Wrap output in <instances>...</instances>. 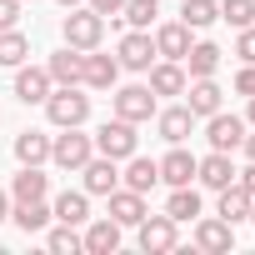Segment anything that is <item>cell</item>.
Returning <instances> with one entry per match:
<instances>
[{
    "mask_svg": "<svg viewBox=\"0 0 255 255\" xmlns=\"http://www.w3.org/2000/svg\"><path fill=\"white\" fill-rule=\"evenodd\" d=\"M45 115H50V125H85V115H90V95H80V85H60V90H50L45 95Z\"/></svg>",
    "mask_w": 255,
    "mask_h": 255,
    "instance_id": "1",
    "label": "cell"
},
{
    "mask_svg": "<svg viewBox=\"0 0 255 255\" xmlns=\"http://www.w3.org/2000/svg\"><path fill=\"white\" fill-rule=\"evenodd\" d=\"M135 145H140L135 125H130V120H120V115H115V120H105L100 130H95V150H100V155H110L115 165H120L125 155H135Z\"/></svg>",
    "mask_w": 255,
    "mask_h": 255,
    "instance_id": "2",
    "label": "cell"
},
{
    "mask_svg": "<svg viewBox=\"0 0 255 255\" xmlns=\"http://www.w3.org/2000/svg\"><path fill=\"white\" fill-rule=\"evenodd\" d=\"M90 155H95V140H90V135H80V125H65V135H55V140H50V160H55L60 170H80Z\"/></svg>",
    "mask_w": 255,
    "mask_h": 255,
    "instance_id": "3",
    "label": "cell"
},
{
    "mask_svg": "<svg viewBox=\"0 0 255 255\" xmlns=\"http://www.w3.org/2000/svg\"><path fill=\"white\" fill-rule=\"evenodd\" d=\"M60 30H65V45H75V50H95V45L105 40V15H95V10H80V5H75V10L65 15V25H60Z\"/></svg>",
    "mask_w": 255,
    "mask_h": 255,
    "instance_id": "4",
    "label": "cell"
},
{
    "mask_svg": "<svg viewBox=\"0 0 255 255\" xmlns=\"http://www.w3.org/2000/svg\"><path fill=\"white\" fill-rule=\"evenodd\" d=\"M135 230H140V250L145 255H165V250L180 245V220H170V215H145Z\"/></svg>",
    "mask_w": 255,
    "mask_h": 255,
    "instance_id": "5",
    "label": "cell"
},
{
    "mask_svg": "<svg viewBox=\"0 0 255 255\" xmlns=\"http://www.w3.org/2000/svg\"><path fill=\"white\" fill-rule=\"evenodd\" d=\"M115 115L130 120V125L150 120V115H155V90H150V85H125V90H115Z\"/></svg>",
    "mask_w": 255,
    "mask_h": 255,
    "instance_id": "6",
    "label": "cell"
},
{
    "mask_svg": "<svg viewBox=\"0 0 255 255\" xmlns=\"http://www.w3.org/2000/svg\"><path fill=\"white\" fill-rule=\"evenodd\" d=\"M50 70L45 65H15V100L20 105H45V95H50Z\"/></svg>",
    "mask_w": 255,
    "mask_h": 255,
    "instance_id": "7",
    "label": "cell"
},
{
    "mask_svg": "<svg viewBox=\"0 0 255 255\" xmlns=\"http://www.w3.org/2000/svg\"><path fill=\"white\" fill-rule=\"evenodd\" d=\"M205 140H210V150H235L245 140V120L240 115H225V110L205 115Z\"/></svg>",
    "mask_w": 255,
    "mask_h": 255,
    "instance_id": "8",
    "label": "cell"
},
{
    "mask_svg": "<svg viewBox=\"0 0 255 255\" xmlns=\"http://www.w3.org/2000/svg\"><path fill=\"white\" fill-rule=\"evenodd\" d=\"M235 165H230V150H210L205 160H195V180L200 185H210V190H225V185H235Z\"/></svg>",
    "mask_w": 255,
    "mask_h": 255,
    "instance_id": "9",
    "label": "cell"
},
{
    "mask_svg": "<svg viewBox=\"0 0 255 255\" xmlns=\"http://www.w3.org/2000/svg\"><path fill=\"white\" fill-rule=\"evenodd\" d=\"M115 60H120V70H150V60H155V40H150L145 30H130V35L120 40Z\"/></svg>",
    "mask_w": 255,
    "mask_h": 255,
    "instance_id": "10",
    "label": "cell"
},
{
    "mask_svg": "<svg viewBox=\"0 0 255 255\" xmlns=\"http://www.w3.org/2000/svg\"><path fill=\"white\" fill-rule=\"evenodd\" d=\"M115 75H120V60H115V55H95V50H85V60H80V85H90V90H110Z\"/></svg>",
    "mask_w": 255,
    "mask_h": 255,
    "instance_id": "11",
    "label": "cell"
},
{
    "mask_svg": "<svg viewBox=\"0 0 255 255\" xmlns=\"http://www.w3.org/2000/svg\"><path fill=\"white\" fill-rule=\"evenodd\" d=\"M195 245H200L205 255H225V250L235 245V225H230V220H220V215H210V220H200V225H195Z\"/></svg>",
    "mask_w": 255,
    "mask_h": 255,
    "instance_id": "12",
    "label": "cell"
},
{
    "mask_svg": "<svg viewBox=\"0 0 255 255\" xmlns=\"http://www.w3.org/2000/svg\"><path fill=\"white\" fill-rule=\"evenodd\" d=\"M105 200H110V220H115V225H140V220H145V195H140V190L115 185Z\"/></svg>",
    "mask_w": 255,
    "mask_h": 255,
    "instance_id": "13",
    "label": "cell"
},
{
    "mask_svg": "<svg viewBox=\"0 0 255 255\" xmlns=\"http://www.w3.org/2000/svg\"><path fill=\"white\" fill-rule=\"evenodd\" d=\"M80 175H85V195H110L115 185H120V170H115V160L110 155H90L85 165H80Z\"/></svg>",
    "mask_w": 255,
    "mask_h": 255,
    "instance_id": "14",
    "label": "cell"
},
{
    "mask_svg": "<svg viewBox=\"0 0 255 255\" xmlns=\"http://www.w3.org/2000/svg\"><path fill=\"white\" fill-rule=\"evenodd\" d=\"M185 95H190V100H185V105H190V115H215L225 90H220L210 75H195V80H185Z\"/></svg>",
    "mask_w": 255,
    "mask_h": 255,
    "instance_id": "15",
    "label": "cell"
},
{
    "mask_svg": "<svg viewBox=\"0 0 255 255\" xmlns=\"http://www.w3.org/2000/svg\"><path fill=\"white\" fill-rule=\"evenodd\" d=\"M155 125H160V135H165L170 145H185L190 130H195V115H190V105H170V110L155 115Z\"/></svg>",
    "mask_w": 255,
    "mask_h": 255,
    "instance_id": "16",
    "label": "cell"
},
{
    "mask_svg": "<svg viewBox=\"0 0 255 255\" xmlns=\"http://www.w3.org/2000/svg\"><path fill=\"white\" fill-rule=\"evenodd\" d=\"M185 50H190V25H185V20H170V25L155 30V55H165V60H185Z\"/></svg>",
    "mask_w": 255,
    "mask_h": 255,
    "instance_id": "17",
    "label": "cell"
},
{
    "mask_svg": "<svg viewBox=\"0 0 255 255\" xmlns=\"http://www.w3.org/2000/svg\"><path fill=\"white\" fill-rule=\"evenodd\" d=\"M125 190H155V180H160V160H145V155H125Z\"/></svg>",
    "mask_w": 255,
    "mask_h": 255,
    "instance_id": "18",
    "label": "cell"
},
{
    "mask_svg": "<svg viewBox=\"0 0 255 255\" xmlns=\"http://www.w3.org/2000/svg\"><path fill=\"white\" fill-rule=\"evenodd\" d=\"M80 60H85V50L65 45V50H55V55L45 60V70H50L55 85H80Z\"/></svg>",
    "mask_w": 255,
    "mask_h": 255,
    "instance_id": "19",
    "label": "cell"
},
{
    "mask_svg": "<svg viewBox=\"0 0 255 255\" xmlns=\"http://www.w3.org/2000/svg\"><path fill=\"white\" fill-rule=\"evenodd\" d=\"M10 220H15L25 235H35V230H45V225L55 220V210H50L45 200H15V205H10Z\"/></svg>",
    "mask_w": 255,
    "mask_h": 255,
    "instance_id": "20",
    "label": "cell"
},
{
    "mask_svg": "<svg viewBox=\"0 0 255 255\" xmlns=\"http://www.w3.org/2000/svg\"><path fill=\"white\" fill-rule=\"evenodd\" d=\"M80 245H85L90 255H115V250H120V225L105 215V220H95V225L80 235Z\"/></svg>",
    "mask_w": 255,
    "mask_h": 255,
    "instance_id": "21",
    "label": "cell"
},
{
    "mask_svg": "<svg viewBox=\"0 0 255 255\" xmlns=\"http://www.w3.org/2000/svg\"><path fill=\"white\" fill-rule=\"evenodd\" d=\"M160 180H165V185H190V180H195V155L180 150V145H170V155L160 160Z\"/></svg>",
    "mask_w": 255,
    "mask_h": 255,
    "instance_id": "22",
    "label": "cell"
},
{
    "mask_svg": "<svg viewBox=\"0 0 255 255\" xmlns=\"http://www.w3.org/2000/svg\"><path fill=\"white\" fill-rule=\"evenodd\" d=\"M50 210H55V220H65V225H85V220H90V195H85V190H60Z\"/></svg>",
    "mask_w": 255,
    "mask_h": 255,
    "instance_id": "23",
    "label": "cell"
},
{
    "mask_svg": "<svg viewBox=\"0 0 255 255\" xmlns=\"http://www.w3.org/2000/svg\"><path fill=\"white\" fill-rule=\"evenodd\" d=\"M150 90H155V95H185V70H180V60L150 65Z\"/></svg>",
    "mask_w": 255,
    "mask_h": 255,
    "instance_id": "24",
    "label": "cell"
},
{
    "mask_svg": "<svg viewBox=\"0 0 255 255\" xmlns=\"http://www.w3.org/2000/svg\"><path fill=\"white\" fill-rule=\"evenodd\" d=\"M10 195H15V200H45V195H50V175H40V165H25V170L10 180Z\"/></svg>",
    "mask_w": 255,
    "mask_h": 255,
    "instance_id": "25",
    "label": "cell"
},
{
    "mask_svg": "<svg viewBox=\"0 0 255 255\" xmlns=\"http://www.w3.org/2000/svg\"><path fill=\"white\" fill-rule=\"evenodd\" d=\"M15 160H20V165H40V160H50V135H40V130H20V135H15Z\"/></svg>",
    "mask_w": 255,
    "mask_h": 255,
    "instance_id": "26",
    "label": "cell"
},
{
    "mask_svg": "<svg viewBox=\"0 0 255 255\" xmlns=\"http://www.w3.org/2000/svg\"><path fill=\"white\" fill-rule=\"evenodd\" d=\"M215 215H220V220H230V225H235V220H245V215H250V190H245L240 180H235V185H225V190H220Z\"/></svg>",
    "mask_w": 255,
    "mask_h": 255,
    "instance_id": "27",
    "label": "cell"
},
{
    "mask_svg": "<svg viewBox=\"0 0 255 255\" xmlns=\"http://www.w3.org/2000/svg\"><path fill=\"white\" fill-rule=\"evenodd\" d=\"M185 65H190V80H195V75H215V70H220V45H210V40L190 45V50H185Z\"/></svg>",
    "mask_w": 255,
    "mask_h": 255,
    "instance_id": "28",
    "label": "cell"
},
{
    "mask_svg": "<svg viewBox=\"0 0 255 255\" xmlns=\"http://www.w3.org/2000/svg\"><path fill=\"white\" fill-rule=\"evenodd\" d=\"M165 215H170V220H195V215H200V195H195V185H170V205H165Z\"/></svg>",
    "mask_w": 255,
    "mask_h": 255,
    "instance_id": "29",
    "label": "cell"
},
{
    "mask_svg": "<svg viewBox=\"0 0 255 255\" xmlns=\"http://www.w3.org/2000/svg\"><path fill=\"white\" fill-rule=\"evenodd\" d=\"M180 20H185L190 30H205V25L220 20V5H215V0H185V5H180Z\"/></svg>",
    "mask_w": 255,
    "mask_h": 255,
    "instance_id": "30",
    "label": "cell"
},
{
    "mask_svg": "<svg viewBox=\"0 0 255 255\" xmlns=\"http://www.w3.org/2000/svg\"><path fill=\"white\" fill-rule=\"evenodd\" d=\"M155 15H160V0H125V5H120V20L130 30H145Z\"/></svg>",
    "mask_w": 255,
    "mask_h": 255,
    "instance_id": "31",
    "label": "cell"
},
{
    "mask_svg": "<svg viewBox=\"0 0 255 255\" xmlns=\"http://www.w3.org/2000/svg\"><path fill=\"white\" fill-rule=\"evenodd\" d=\"M25 55H30V40L10 25V30H0V65H25Z\"/></svg>",
    "mask_w": 255,
    "mask_h": 255,
    "instance_id": "32",
    "label": "cell"
},
{
    "mask_svg": "<svg viewBox=\"0 0 255 255\" xmlns=\"http://www.w3.org/2000/svg\"><path fill=\"white\" fill-rule=\"evenodd\" d=\"M220 20H230L235 30L255 25V0H220Z\"/></svg>",
    "mask_w": 255,
    "mask_h": 255,
    "instance_id": "33",
    "label": "cell"
},
{
    "mask_svg": "<svg viewBox=\"0 0 255 255\" xmlns=\"http://www.w3.org/2000/svg\"><path fill=\"white\" fill-rule=\"evenodd\" d=\"M45 245H50L55 255H75V250H85V245H80V235H75V225H65V220L45 235Z\"/></svg>",
    "mask_w": 255,
    "mask_h": 255,
    "instance_id": "34",
    "label": "cell"
},
{
    "mask_svg": "<svg viewBox=\"0 0 255 255\" xmlns=\"http://www.w3.org/2000/svg\"><path fill=\"white\" fill-rule=\"evenodd\" d=\"M235 55H240L245 65H255V25H245V30H240V40H235Z\"/></svg>",
    "mask_w": 255,
    "mask_h": 255,
    "instance_id": "35",
    "label": "cell"
},
{
    "mask_svg": "<svg viewBox=\"0 0 255 255\" xmlns=\"http://www.w3.org/2000/svg\"><path fill=\"white\" fill-rule=\"evenodd\" d=\"M235 95H255V65H240V75H235Z\"/></svg>",
    "mask_w": 255,
    "mask_h": 255,
    "instance_id": "36",
    "label": "cell"
},
{
    "mask_svg": "<svg viewBox=\"0 0 255 255\" xmlns=\"http://www.w3.org/2000/svg\"><path fill=\"white\" fill-rule=\"evenodd\" d=\"M20 20V0H0V30H10Z\"/></svg>",
    "mask_w": 255,
    "mask_h": 255,
    "instance_id": "37",
    "label": "cell"
},
{
    "mask_svg": "<svg viewBox=\"0 0 255 255\" xmlns=\"http://www.w3.org/2000/svg\"><path fill=\"white\" fill-rule=\"evenodd\" d=\"M120 5H125V0H90L95 15H120Z\"/></svg>",
    "mask_w": 255,
    "mask_h": 255,
    "instance_id": "38",
    "label": "cell"
},
{
    "mask_svg": "<svg viewBox=\"0 0 255 255\" xmlns=\"http://www.w3.org/2000/svg\"><path fill=\"white\" fill-rule=\"evenodd\" d=\"M235 180H240V185H245V190H250V195H255V160H250V165H245V170H240V175H235Z\"/></svg>",
    "mask_w": 255,
    "mask_h": 255,
    "instance_id": "39",
    "label": "cell"
},
{
    "mask_svg": "<svg viewBox=\"0 0 255 255\" xmlns=\"http://www.w3.org/2000/svg\"><path fill=\"white\" fill-rule=\"evenodd\" d=\"M0 220H10V195L0 190Z\"/></svg>",
    "mask_w": 255,
    "mask_h": 255,
    "instance_id": "40",
    "label": "cell"
},
{
    "mask_svg": "<svg viewBox=\"0 0 255 255\" xmlns=\"http://www.w3.org/2000/svg\"><path fill=\"white\" fill-rule=\"evenodd\" d=\"M240 145H245V155H250V160H255V135H245V140H240Z\"/></svg>",
    "mask_w": 255,
    "mask_h": 255,
    "instance_id": "41",
    "label": "cell"
},
{
    "mask_svg": "<svg viewBox=\"0 0 255 255\" xmlns=\"http://www.w3.org/2000/svg\"><path fill=\"white\" fill-rule=\"evenodd\" d=\"M60 5H65V10H75V5H80V0H60Z\"/></svg>",
    "mask_w": 255,
    "mask_h": 255,
    "instance_id": "42",
    "label": "cell"
},
{
    "mask_svg": "<svg viewBox=\"0 0 255 255\" xmlns=\"http://www.w3.org/2000/svg\"><path fill=\"white\" fill-rule=\"evenodd\" d=\"M250 125H255V95H250Z\"/></svg>",
    "mask_w": 255,
    "mask_h": 255,
    "instance_id": "43",
    "label": "cell"
},
{
    "mask_svg": "<svg viewBox=\"0 0 255 255\" xmlns=\"http://www.w3.org/2000/svg\"><path fill=\"white\" fill-rule=\"evenodd\" d=\"M245 220H255V195H250V215H245Z\"/></svg>",
    "mask_w": 255,
    "mask_h": 255,
    "instance_id": "44",
    "label": "cell"
}]
</instances>
